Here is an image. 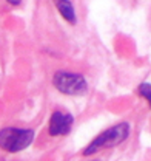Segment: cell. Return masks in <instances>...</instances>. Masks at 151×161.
<instances>
[{
    "label": "cell",
    "mask_w": 151,
    "mask_h": 161,
    "mask_svg": "<svg viewBox=\"0 0 151 161\" xmlns=\"http://www.w3.org/2000/svg\"><path fill=\"white\" fill-rule=\"evenodd\" d=\"M128 136H130V124L128 122H119L113 127L107 129L105 132H102L100 135H97L94 140L83 149V155L90 157V155H94L100 150L119 146Z\"/></svg>",
    "instance_id": "cell-1"
},
{
    "label": "cell",
    "mask_w": 151,
    "mask_h": 161,
    "mask_svg": "<svg viewBox=\"0 0 151 161\" xmlns=\"http://www.w3.org/2000/svg\"><path fill=\"white\" fill-rule=\"evenodd\" d=\"M34 140V130L19 129V127H5L0 130V149L9 153H16L26 149Z\"/></svg>",
    "instance_id": "cell-2"
},
{
    "label": "cell",
    "mask_w": 151,
    "mask_h": 161,
    "mask_svg": "<svg viewBox=\"0 0 151 161\" xmlns=\"http://www.w3.org/2000/svg\"><path fill=\"white\" fill-rule=\"evenodd\" d=\"M53 85L63 95L79 96L86 92V80L79 73H71L66 70H59L53 76Z\"/></svg>",
    "instance_id": "cell-3"
},
{
    "label": "cell",
    "mask_w": 151,
    "mask_h": 161,
    "mask_svg": "<svg viewBox=\"0 0 151 161\" xmlns=\"http://www.w3.org/2000/svg\"><path fill=\"white\" fill-rule=\"evenodd\" d=\"M73 122H74V118L70 113H65V112H60V110L53 112L51 119H49V125H48L49 135L51 136L68 135L71 127H73Z\"/></svg>",
    "instance_id": "cell-4"
},
{
    "label": "cell",
    "mask_w": 151,
    "mask_h": 161,
    "mask_svg": "<svg viewBox=\"0 0 151 161\" xmlns=\"http://www.w3.org/2000/svg\"><path fill=\"white\" fill-rule=\"evenodd\" d=\"M59 8V11L62 13V16L66 20H70L71 23L76 22V16H74V9H73V5L68 2V0H54Z\"/></svg>",
    "instance_id": "cell-5"
},
{
    "label": "cell",
    "mask_w": 151,
    "mask_h": 161,
    "mask_svg": "<svg viewBox=\"0 0 151 161\" xmlns=\"http://www.w3.org/2000/svg\"><path fill=\"white\" fill-rule=\"evenodd\" d=\"M139 95L140 96H143L145 99L150 102V105H151V84H148V82H143V84H140L139 85Z\"/></svg>",
    "instance_id": "cell-6"
},
{
    "label": "cell",
    "mask_w": 151,
    "mask_h": 161,
    "mask_svg": "<svg viewBox=\"0 0 151 161\" xmlns=\"http://www.w3.org/2000/svg\"><path fill=\"white\" fill-rule=\"evenodd\" d=\"M6 2H8L9 5H20V2H22V0H6Z\"/></svg>",
    "instance_id": "cell-7"
}]
</instances>
